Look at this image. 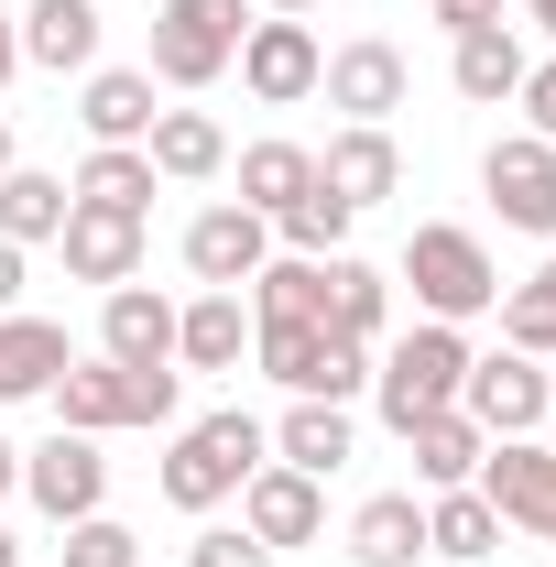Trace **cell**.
<instances>
[{"label":"cell","instance_id":"6da1fadb","mask_svg":"<svg viewBox=\"0 0 556 567\" xmlns=\"http://www.w3.org/2000/svg\"><path fill=\"white\" fill-rule=\"evenodd\" d=\"M262 458H274V425H251L240 404H229V415H197L175 436V458H164V502H175V513H218Z\"/></svg>","mask_w":556,"mask_h":567},{"label":"cell","instance_id":"7a4b0ae2","mask_svg":"<svg viewBox=\"0 0 556 567\" xmlns=\"http://www.w3.org/2000/svg\"><path fill=\"white\" fill-rule=\"evenodd\" d=\"M459 382H470V339H459L447 317H425L415 339L371 371V393H382V425H393V436H404L415 415H447V404H459Z\"/></svg>","mask_w":556,"mask_h":567},{"label":"cell","instance_id":"3957f363","mask_svg":"<svg viewBox=\"0 0 556 567\" xmlns=\"http://www.w3.org/2000/svg\"><path fill=\"white\" fill-rule=\"evenodd\" d=\"M404 284L425 295V317H481V306H502V274H491V251L470 240V229H447V218H425L415 240H404Z\"/></svg>","mask_w":556,"mask_h":567},{"label":"cell","instance_id":"277c9868","mask_svg":"<svg viewBox=\"0 0 556 567\" xmlns=\"http://www.w3.org/2000/svg\"><path fill=\"white\" fill-rule=\"evenodd\" d=\"M240 0H164L153 11V76L164 87H208V76H229V55H240Z\"/></svg>","mask_w":556,"mask_h":567},{"label":"cell","instance_id":"5b68a950","mask_svg":"<svg viewBox=\"0 0 556 567\" xmlns=\"http://www.w3.org/2000/svg\"><path fill=\"white\" fill-rule=\"evenodd\" d=\"M240 87L262 99V110H295V99H317V76H328V55H317V33L295 22V11H274V22H251L240 33Z\"/></svg>","mask_w":556,"mask_h":567},{"label":"cell","instance_id":"8992f818","mask_svg":"<svg viewBox=\"0 0 556 567\" xmlns=\"http://www.w3.org/2000/svg\"><path fill=\"white\" fill-rule=\"evenodd\" d=\"M470 492L502 513V524H524V535H556V447L535 436H491L481 447V481Z\"/></svg>","mask_w":556,"mask_h":567},{"label":"cell","instance_id":"52a82bcc","mask_svg":"<svg viewBox=\"0 0 556 567\" xmlns=\"http://www.w3.org/2000/svg\"><path fill=\"white\" fill-rule=\"evenodd\" d=\"M481 186H491V208L513 218V229L556 240V142H535V132H502V142L481 153Z\"/></svg>","mask_w":556,"mask_h":567},{"label":"cell","instance_id":"ba28073f","mask_svg":"<svg viewBox=\"0 0 556 567\" xmlns=\"http://www.w3.org/2000/svg\"><path fill=\"white\" fill-rule=\"evenodd\" d=\"M22 492L44 502L55 524H87L99 502H110V458H99V436H76V425H55L33 458H22Z\"/></svg>","mask_w":556,"mask_h":567},{"label":"cell","instance_id":"9c48e42d","mask_svg":"<svg viewBox=\"0 0 556 567\" xmlns=\"http://www.w3.org/2000/svg\"><path fill=\"white\" fill-rule=\"evenodd\" d=\"M317 524H328V492L306 481V470H284V458H262L251 481H240V535H262V546H317Z\"/></svg>","mask_w":556,"mask_h":567},{"label":"cell","instance_id":"30bf717a","mask_svg":"<svg viewBox=\"0 0 556 567\" xmlns=\"http://www.w3.org/2000/svg\"><path fill=\"white\" fill-rule=\"evenodd\" d=\"M328 110H349V121H393L404 110V87H415V66H404V44H382V33H360V44H339L328 55Z\"/></svg>","mask_w":556,"mask_h":567},{"label":"cell","instance_id":"8fae6325","mask_svg":"<svg viewBox=\"0 0 556 567\" xmlns=\"http://www.w3.org/2000/svg\"><path fill=\"white\" fill-rule=\"evenodd\" d=\"M459 415L481 425V436H524V425L546 415V371L524 350H502V360H470V382H459Z\"/></svg>","mask_w":556,"mask_h":567},{"label":"cell","instance_id":"7c38bea8","mask_svg":"<svg viewBox=\"0 0 556 567\" xmlns=\"http://www.w3.org/2000/svg\"><path fill=\"white\" fill-rule=\"evenodd\" d=\"M317 186H328L349 218L371 208V197H393V186H404V153H393V132H382V121H349V132L317 153Z\"/></svg>","mask_w":556,"mask_h":567},{"label":"cell","instance_id":"4fadbf2b","mask_svg":"<svg viewBox=\"0 0 556 567\" xmlns=\"http://www.w3.org/2000/svg\"><path fill=\"white\" fill-rule=\"evenodd\" d=\"M262 262H274V218H251V208H208L186 229V274L197 284H229V295H240Z\"/></svg>","mask_w":556,"mask_h":567},{"label":"cell","instance_id":"5bb4252c","mask_svg":"<svg viewBox=\"0 0 556 567\" xmlns=\"http://www.w3.org/2000/svg\"><path fill=\"white\" fill-rule=\"evenodd\" d=\"M99 360L164 371V360H175V306H164L153 284H110V306H99Z\"/></svg>","mask_w":556,"mask_h":567},{"label":"cell","instance_id":"9a60e30c","mask_svg":"<svg viewBox=\"0 0 556 567\" xmlns=\"http://www.w3.org/2000/svg\"><path fill=\"white\" fill-rule=\"evenodd\" d=\"M240 350H251V306L229 284H208L197 306H175V360L186 371H240Z\"/></svg>","mask_w":556,"mask_h":567},{"label":"cell","instance_id":"2e32d148","mask_svg":"<svg viewBox=\"0 0 556 567\" xmlns=\"http://www.w3.org/2000/svg\"><path fill=\"white\" fill-rule=\"evenodd\" d=\"M66 274L76 284H132L142 274V218H110V208H66Z\"/></svg>","mask_w":556,"mask_h":567},{"label":"cell","instance_id":"e0dca14e","mask_svg":"<svg viewBox=\"0 0 556 567\" xmlns=\"http://www.w3.org/2000/svg\"><path fill=\"white\" fill-rule=\"evenodd\" d=\"M66 328L55 317H0V404H33V393H55V371H66Z\"/></svg>","mask_w":556,"mask_h":567},{"label":"cell","instance_id":"ac0fdd59","mask_svg":"<svg viewBox=\"0 0 556 567\" xmlns=\"http://www.w3.org/2000/svg\"><path fill=\"white\" fill-rule=\"evenodd\" d=\"M142 153H153V175H175V186H208L218 164H229V132H218L208 110H153Z\"/></svg>","mask_w":556,"mask_h":567},{"label":"cell","instance_id":"d6986e66","mask_svg":"<svg viewBox=\"0 0 556 567\" xmlns=\"http://www.w3.org/2000/svg\"><path fill=\"white\" fill-rule=\"evenodd\" d=\"M55 425H76V436L132 425V371H121V360H66V371H55Z\"/></svg>","mask_w":556,"mask_h":567},{"label":"cell","instance_id":"ffe728a7","mask_svg":"<svg viewBox=\"0 0 556 567\" xmlns=\"http://www.w3.org/2000/svg\"><path fill=\"white\" fill-rule=\"evenodd\" d=\"M22 66H99V0H33L22 11Z\"/></svg>","mask_w":556,"mask_h":567},{"label":"cell","instance_id":"44dd1931","mask_svg":"<svg viewBox=\"0 0 556 567\" xmlns=\"http://www.w3.org/2000/svg\"><path fill=\"white\" fill-rule=\"evenodd\" d=\"M66 197H76V208H110V218H142V208H153V153H142V142H99V153L76 164Z\"/></svg>","mask_w":556,"mask_h":567},{"label":"cell","instance_id":"7402d4cb","mask_svg":"<svg viewBox=\"0 0 556 567\" xmlns=\"http://www.w3.org/2000/svg\"><path fill=\"white\" fill-rule=\"evenodd\" d=\"M404 447H415V481H425V492H459V481H481V447H491V436L447 404V415H415V425H404Z\"/></svg>","mask_w":556,"mask_h":567},{"label":"cell","instance_id":"603a6c76","mask_svg":"<svg viewBox=\"0 0 556 567\" xmlns=\"http://www.w3.org/2000/svg\"><path fill=\"white\" fill-rule=\"evenodd\" d=\"M349 557H360V567H415V557H425V502H415V492L360 502V524H349Z\"/></svg>","mask_w":556,"mask_h":567},{"label":"cell","instance_id":"cb8c5ba5","mask_svg":"<svg viewBox=\"0 0 556 567\" xmlns=\"http://www.w3.org/2000/svg\"><path fill=\"white\" fill-rule=\"evenodd\" d=\"M306 186H317V153H306V142H251V153H240V208L251 218H284Z\"/></svg>","mask_w":556,"mask_h":567},{"label":"cell","instance_id":"d4e9b609","mask_svg":"<svg viewBox=\"0 0 556 567\" xmlns=\"http://www.w3.org/2000/svg\"><path fill=\"white\" fill-rule=\"evenodd\" d=\"M274 458L306 470V481H328V470L349 458V404H306V393H295V415L274 425Z\"/></svg>","mask_w":556,"mask_h":567},{"label":"cell","instance_id":"484cf974","mask_svg":"<svg viewBox=\"0 0 556 567\" xmlns=\"http://www.w3.org/2000/svg\"><path fill=\"white\" fill-rule=\"evenodd\" d=\"M66 186H55V175H33V164H11V175H0V240H11V251H33V240H55V229H66Z\"/></svg>","mask_w":556,"mask_h":567},{"label":"cell","instance_id":"4316f807","mask_svg":"<svg viewBox=\"0 0 556 567\" xmlns=\"http://www.w3.org/2000/svg\"><path fill=\"white\" fill-rule=\"evenodd\" d=\"M87 142H142L153 132V76H132V66H99L87 76Z\"/></svg>","mask_w":556,"mask_h":567},{"label":"cell","instance_id":"83f0119b","mask_svg":"<svg viewBox=\"0 0 556 567\" xmlns=\"http://www.w3.org/2000/svg\"><path fill=\"white\" fill-rule=\"evenodd\" d=\"M491 546H502V513H491L481 492H470V481H459V492H436V513H425V557H491Z\"/></svg>","mask_w":556,"mask_h":567},{"label":"cell","instance_id":"f1b7e54d","mask_svg":"<svg viewBox=\"0 0 556 567\" xmlns=\"http://www.w3.org/2000/svg\"><path fill=\"white\" fill-rule=\"evenodd\" d=\"M459 99H513V87H524V44H513V22H491V33H459Z\"/></svg>","mask_w":556,"mask_h":567},{"label":"cell","instance_id":"f546056e","mask_svg":"<svg viewBox=\"0 0 556 567\" xmlns=\"http://www.w3.org/2000/svg\"><path fill=\"white\" fill-rule=\"evenodd\" d=\"M262 317H284V328H328V262H306V251H284V262H262Z\"/></svg>","mask_w":556,"mask_h":567},{"label":"cell","instance_id":"4dcf8cb0","mask_svg":"<svg viewBox=\"0 0 556 567\" xmlns=\"http://www.w3.org/2000/svg\"><path fill=\"white\" fill-rule=\"evenodd\" d=\"M251 350L274 371L284 393H317V350H328V328H284V317H251Z\"/></svg>","mask_w":556,"mask_h":567},{"label":"cell","instance_id":"1f68e13d","mask_svg":"<svg viewBox=\"0 0 556 567\" xmlns=\"http://www.w3.org/2000/svg\"><path fill=\"white\" fill-rule=\"evenodd\" d=\"M502 339H513L524 360H556V262H546L535 284H513V295H502Z\"/></svg>","mask_w":556,"mask_h":567},{"label":"cell","instance_id":"d6a6232c","mask_svg":"<svg viewBox=\"0 0 556 567\" xmlns=\"http://www.w3.org/2000/svg\"><path fill=\"white\" fill-rule=\"evenodd\" d=\"M328 328H339V339H371V328H382V274H371V262H328Z\"/></svg>","mask_w":556,"mask_h":567},{"label":"cell","instance_id":"836d02e7","mask_svg":"<svg viewBox=\"0 0 556 567\" xmlns=\"http://www.w3.org/2000/svg\"><path fill=\"white\" fill-rule=\"evenodd\" d=\"M274 229H284V240H295V251H306V262H328V251H339V240H349V208H339V197H328V186H306V197H295V208H284Z\"/></svg>","mask_w":556,"mask_h":567},{"label":"cell","instance_id":"e575fe53","mask_svg":"<svg viewBox=\"0 0 556 567\" xmlns=\"http://www.w3.org/2000/svg\"><path fill=\"white\" fill-rule=\"evenodd\" d=\"M66 567H142L132 524H110V513H87V524H66Z\"/></svg>","mask_w":556,"mask_h":567},{"label":"cell","instance_id":"d590c367","mask_svg":"<svg viewBox=\"0 0 556 567\" xmlns=\"http://www.w3.org/2000/svg\"><path fill=\"white\" fill-rule=\"evenodd\" d=\"M186 567H274V546H262V535H240V524H218V535L186 546Z\"/></svg>","mask_w":556,"mask_h":567},{"label":"cell","instance_id":"8d00e7d4","mask_svg":"<svg viewBox=\"0 0 556 567\" xmlns=\"http://www.w3.org/2000/svg\"><path fill=\"white\" fill-rule=\"evenodd\" d=\"M132 371V360H121ZM132 425H175V360L164 371H132Z\"/></svg>","mask_w":556,"mask_h":567},{"label":"cell","instance_id":"74e56055","mask_svg":"<svg viewBox=\"0 0 556 567\" xmlns=\"http://www.w3.org/2000/svg\"><path fill=\"white\" fill-rule=\"evenodd\" d=\"M513 99H524L535 142H556V66H524V87H513Z\"/></svg>","mask_w":556,"mask_h":567},{"label":"cell","instance_id":"f35d334b","mask_svg":"<svg viewBox=\"0 0 556 567\" xmlns=\"http://www.w3.org/2000/svg\"><path fill=\"white\" fill-rule=\"evenodd\" d=\"M425 11H436L447 33H491V22H502V0H425Z\"/></svg>","mask_w":556,"mask_h":567},{"label":"cell","instance_id":"ab89813d","mask_svg":"<svg viewBox=\"0 0 556 567\" xmlns=\"http://www.w3.org/2000/svg\"><path fill=\"white\" fill-rule=\"evenodd\" d=\"M11 306H22V251L0 240V317H11Z\"/></svg>","mask_w":556,"mask_h":567},{"label":"cell","instance_id":"60d3db41","mask_svg":"<svg viewBox=\"0 0 556 567\" xmlns=\"http://www.w3.org/2000/svg\"><path fill=\"white\" fill-rule=\"evenodd\" d=\"M11 76H22V22L0 11V87H11Z\"/></svg>","mask_w":556,"mask_h":567},{"label":"cell","instance_id":"b9f144b4","mask_svg":"<svg viewBox=\"0 0 556 567\" xmlns=\"http://www.w3.org/2000/svg\"><path fill=\"white\" fill-rule=\"evenodd\" d=\"M22 492V447H11V436H0V502Z\"/></svg>","mask_w":556,"mask_h":567},{"label":"cell","instance_id":"7bdbcfd3","mask_svg":"<svg viewBox=\"0 0 556 567\" xmlns=\"http://www.w3.org/2000/svg\"><path fill=\"white\" fill-rule=\"evenodd\" d=\"M11 164H22V153H11V121H0V175H11Z\"/></svg>","mask_w":556,"mask_h":567},{"label":"cell","instance_id":"ee69618b","mask_svg":"<svg viewBox=\"0 0 556 567\" xmlns=\"http://www.w3.org/2000/svg\"><path fill=\"white\" fill-rule=\"evenodd\" d=\"M524 11H535V22H546V33H556V0H524Z\"/></svg>","mask_w":556,"mask_h":567},{"label":"cell","instance_id":"f6af8a7d","mask_svg":"<svg viewBox=\"0 0 556 567\" xmlns=\"http://www.w3.org/2000/svg\"><path fill=\"white\" fill-rule=\"evenodd\" d=\"M11 557H22V546H11V524H0V567H11Z\"/></svg>","mask_w":556,"mask_h":567},{"label":"cell","instance_id":"bcb514c9","mask_svg":"<svg viewBox=\"0 0 556 567\" xmlns=\"http://www.w3.org/2000/svg\"><path fill=\"white\" fill-rule=\"evenodd\" d=\"M274 11H317V0H274Z\"/></svg>","mask_w":556,"mask_h":567},{"label":"cell","instance_id":"7dc6e473","mask_svg":"<svg viewBox=\"0 0 556 567\" xmlns=\"http://www.w3.org/2000/svg\"><path fill=\"white\" fill-rule=\"evenodd\" d=\"M546 404H556V382H546Z\"/></svg>","mask_w":556,"mask_h":567},{"label":"cell","instance_id":"c3c4849f","mask_svg":"<svg viewBox=\"0 0 556 567\" xmlns=\"http://www.w3.org/2000/svg\"><path fill=\"white\" fill-rule=\"evenodd\" d=\"M546 546H556V535H546Z\"/></svg>","mask_w":556,"mask_h":567}]
</instances>
